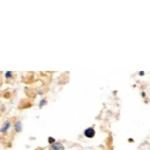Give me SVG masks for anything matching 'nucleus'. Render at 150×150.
I'll use <instances>...</instances> for the list:
<instances>
[{
	"label": "nucleus",
	"mask_w": 150,
	"mask_h": 150,
	"mask_svg": "<svg viewBox=\"0 0 150 150\" xmlns=\"http://www.w3.org/2000/svg\"><path fill=\"white\" fill-rule=\"evenodd\" d=\"M16 130L19 132L21 130V123L20 122H16Z\"/></svg>",
	"instance_id": "20e7f679"
},
{
	"label": "nucleus",
	"mask_w": 150,
	"mask_h": 150,
	"mask_svg": "<svg viewBox=\"0 0 150 150\" xmlns=\"http://www.w3.org/2000/svg\"><path fill=\"white\" fill-rule=\"evenodd\" d=\"M84 135H85L87 138H92V137H94V135H95V131H94V129L92 127H89V128H87V129H85Z\"/></svg>",
	"instance_id": "f257e3e1"
},
{
	"label": "nucleus",
	"mask_w": 150,
	"mask_h": 150,
	"mask_svg": "<svg viewBox=\"0 0 150 150\" xmlns=\"http://www.w3.org/2000/svg\"><path fill=\"white\" fill-rule=\"evenodd\" d=\"M9 126H10L9 122H5V123H4V126L1 128V132H6V131H7V129L9 128Z\"/></svg>",
	"instance_id": "7ed1b4c3"
},
{
	"label": "nucleus",
	"mask_w": 150,
	"mask_h": 150,
	"mask_svg": "<svg viewBox=\"0 0 150 150\" xmlns=\"http://www.w3.org/2000/svg\"><path fill=\"white\" fill-rule=\"evenodd\" d=\"M139 74H140V75H143V74H144V72H143V71H141V72H139Z\"/></svg>",
	"instance_id": "0eeeda50"
},
{
	"label": "nucleus",
	"mask_w": 150,
	"mask_h": 150,
	"mask_svg": "<svg viewBox=\"0 0 150 150\" xmlns=\"http://www.w3.org/2000/svg\"><path fill=\"white\" fill-rule=\"evenodd\" d=\"M11 75H12V72H10V71H8V72H6V73H5V76L7 77V78L11 77Z\"/></svg>",
	"instance_id": "39448f33"
},
{
	"label": "nucleus",
	"mask_w": 150,
	"mask_h": 150,
	"mask_svg": "<svg viewBox=\"0 0 150 150\" xmlns=\"http://www.w3.org/2000/svg\"><path fill=\"white\" fill-rule=\"evenodd\" d=\"M54 141H55L54 138H51V137H49V142H50V143H54Z\"/></svg>",
	"instance_id": "423d86ee"
},
{
	"label": "nucleus",
	"mask_w": 150,
	"mask_h": 150,
	"mask_svg": "<svg viewBox=\"0 0 150 150\" xmlns=\"http://www.w3.org/2000/svg\"><path fill=\"white\" fill-rule=\"evenodd\" d=\"M50 150H64V146L60 143H53Z\"/></svg>",
	"instance_id": "f03ea898"
}]
</instances>
